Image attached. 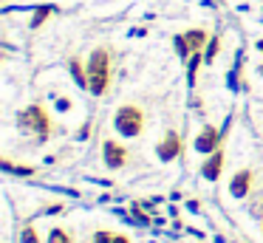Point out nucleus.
<instances>
[{"label": "nucleus", "instance_id": "f257e3e1", "mask_svg": "<svg viewBox=\"0 0 263 243\" xmlns=\"http://www.w3.org/2000/svg\"><path fill=\"white\" fill-rule=\"evenodd\" d=\"M88 90H91L93 96H102L105 90H108V82H110V57L105 48H97L91 51V57H88Z\"/></svg>", "mask_w": 263, "mask_h": 243}, {"label": "nucleus", "instance_id": "f03ea898", "mask_svg": "<svg viewBox=\"0 0 263 243\" xmlns=\"http://www.w3.org/2000/svg\"><path fill=\"white\" fill-rule=\"evenodd\" d=\"M17 124L26 133H34L40 141H46L51 136V119H48L46 107H40V105H29L26 110H20Z\"/></svg>", "mask_w": 263, "mask_h": 243}, {"label": "nucleus", "instance_id": "7ed1b4c3", "mask_svg": "<svg viewBox=\"0 0 263 243\" xmlns=\"http://www.w3.org/2000/svg\"><path fill=\"white\" fill-rule=\"evenodd\" d=\"M114 127L119 130L125 139H136V136H142V130H144V113H142V107L122 105L119 110H116V116H114Z\"/></svg>", "mask_w": 263, "mask_h": 243}, {"label": "nucleus", "instance_id": "20e7f679", "mask_svg": "<svg viewBox=\"0 0 263 243\" xmlns=\"http://www.w3.org/2000/svg\"><path fill=\"white\" fill-rule=\"evenodd\" d=\"M221 139H223L221 130H215L212 124H204V127L198 130V136H195V150H198L201 156H210V153H215L218 147H221Z\"/></svg>", "mask_w": 263, "mask_h": 243}, {"label": "nucleus", "instance_id": "39448f33", "mask_svg": "<svg viewBox=\"0 0 263 243\" xmlns=\"http://www.w3.org/2000/svg\"><path fill=\"white\" fill-rule=\"evenodd\" d=\"M102 161H105V167H110V170L125 167V164H127V150H125V144L108 139V141L102 144Z\"/></svg>", "mask_w": 263, "mask_h": 243}, {"label": "nucleus", "instance_id": "423d86ee", "mask_svg": "<svg viewBox=\"0 0 263 243\" xmlns=\"http://www.w3.org/2000/svg\"><path fill=\"white\" fill-rule=\"evenodd\" d=\"M252 184H255V173L252 170H238L229 181V192H232V198H246L252 192Z\"/></svg>", "mask_w": 263, "mask_h": 243}, {"label": "nucleus", "instance_id": "0eeeda50", "mask_svg": "<svg viewBox=\"0 0 263 243\" xmlns=\"http://www.w3.org/2000/svg\"><path fill=\"white\" fill-rule=\"evenodd\" d=\"M159 158L161 161H173V158L181 153V136L176 133V130H167V136H164V141L159 144Z\"/></svg>", "mask_w": 263, "mask_h": 243}, {"label": "nucleus", "instance_id": "6e6552de", "mask_svg": "<svg viewBox=\"0 0 263 243\" xmlns=\"http://www.w3.org/2000/svg\"><path fill=\"white\" fill-rule=\"evenodd\" d=\"M221 170H223V150L218 147V150H215V153H210V158H206V161L201 164V175H204L206 181H218Z\"/></svg>", "mask_w": 263, "mask_h": 243}, {"label": "nucleus", "instance_id": "1a4fd4ad", "mask_svg": "<svg viewBox=\"0 0 263 243\" xmlns=\"http://www.w3.org/2000/svg\"><path fill=\"white\" fill-rule=\"evenodd\" d=\"M184 40H187V48L195 54V51L204 48V43H210V34L204 28H190V31H184Z\"/></svg>", "mask_w": 263, "mask_h": 243}, {"label": "nucleus", "instance_id": "9d476101", "mask_svg": "<svg viewBox=\"0 0 263 243\" xmlns=\"http://www.w3.org/2000/svg\"><path fill=\"white\" fill-rule=\"evenodd\" d=\"M93 243H130L125 235H116V232H108V229H99L93 235Z\"/></svg>", "mask_w": 263, "mask_h": 243}, {"label": "nucleus", "instance_id": "9b49d317", "mask_svg": "<svg viewBox=\"0 0 263 243\" xmlns=\"http://www.w3.org/2000/svg\"><path fill=\"white\" fill-rule=\"evenodd\" d=\"M68 65H71V73H74V82L80 85V88H88V71H82V65L77 60H71Z\"/></svg>", "mask_w": 263, "mask_h": 243}, {"label": "nucleus", "instance_id": "f8f14e48", "mask_svg": "<svg viewBox=\"0 0 263 243\" xmlns=\"http://www.w3.org/2000/svg\"><path fill=\"white\" fill-rule=\"evenodd\" d=\"M204 62V54L201 51H195L193 57H190V71H187V79H190V85H195V73H198V65Z\"/></svg>", "mask_w": 263, "mask_h": 243}, {"label": "nucleus", "instance_id": "ddd939ff", "mask_svg": "<svg viewBox=\"0 0 263 243\" xmlns=\"http://www.w3.org/2000/svg\"><path fill=\"white\" fill-rule=\"evenodd\" d=\"M48 243H74V237H71V232H65V229H51L48 232Z\"/></svg>", "mask_w": 263, "mask_h": 243}, {"label": "nucleus", "instance_id": "4468645a", "mask_svg": "<svg viewBox=\"0 0 263 243\" xmlns=\"http://www.w3.org/2000/svg\"><path fill=\"white\" fill-rule=\"evenodd\" d=\"M3 170H9V173H14V175H34V167H29V164H20V167H14L9 158H3Z\"/></svg>", "mask_w": 263, "mask_h": 243}, {"label": "nucleus", "instance_id": "2eb2a0df", "mask_svg": "<svg viewBox=\"0 0 263 243\" xmlns=\"http://www.w3.org/2000/svg\"><path fill=\"white\" fill-rule=\"evenodd\" d=\"M218 37H210V43H206V51H204V62H212L215 60V54H218Z\"/></svg>", "mask_w": 263, "mask_h": 243}, {"label": "nucleus", "instance_id": "dca6fc26", "mask_svg": "<svg viewBox=\"0 0 263 243\" xmlns=\"http://www.w3.org/2000/svg\"><path fill=\"white\" fill-rule=\"evenodd\" d=\"M20 243H40L34 226H23V232H20Z\"/></svg>", "mask_w": 263, "mask_h": 243}, {"label": "nucleus", "instance_id": "f3484780", "mask_svg": "<svg viewBox=\"0 0 263 243\" xmlns=\"http://www.w3.org/2000/svg\"><path fill=\"white\" fill-rule=\"evenodd\" d=\"M176 54L181 57V60H184V57H193V51L187 48V40H184V34H178V37H176Z\"/></svg>", "mask_w": 263, "mask_h": 243}, {"label": "nucleus", "instance_id": "a211bd4d", "mask_svg": "<svg viewBox=\"0 0 263 243\" xmlns=\"http://www.w3.org/2000/svg\"><path fill=\"white\" fill-rule=\"evenodd\" d=\"M51 11H54V9H51V6H43V9H37V11H34V20H31V26H34V28H37V26H40V23H43V20H46V17H48V14H51Z\"/></svg>", "mask_w": 263, "mask_h": 243}, {"label": "nucleus", "instance_id": "6ab92c4d", "mask_svg": "<svg viewBox=\"0 0 263 243\" xmlns=\"http://www.w3.org/2000/svg\"><path fill=\"white\" fill-rule=\"evenodd\" d=\"M133 218H136L139 223H147V218H144V215H142V209H136V207H133Z\"/></svg>", "mask_w": 263, "mask_h": 243}, {"label": "nucleus", "instance_id": "aec40b11", "mask_svg": "<svg viewBox=\"0 0 263 243\" xmlns=\"http://www.w3.org/2000/svg\"><path fill=\"white\" fill-rule=\"evenodd\" d=\"M57 107H60V110H68L71 102H68V99H60V102H57Z\"/></svg>", "mask_w": 263, "mask_h": 243}, {"label": "nucleus", "instance_id": "412c9836", "mask_svg": "<svg viewBox=\"0 0 263 243\" xmlns=\"http://www.w3.org/2000/svg\"><path fill=\"white\" fill-rule=\"evenodd\" d=\"M257 48H260V51H263V40H260V43H257Z\"/></svg>", "mask_w": 263, "mask_h": 243}, {"label": "nucleus", "instance_id": "4be33fe9", "mask_svg": "<svg viewBox=\"0 0 263 243\" xmlns=\"http://www.w3.org/2000/svg\"><path fill=\"white\" fill-rule=\"evenodd\" d=\"M257 71H260V73H263V65H260V68H257Z\"/></svg>", "mask_w": 263, "mask_h": 243}]
</instances>
